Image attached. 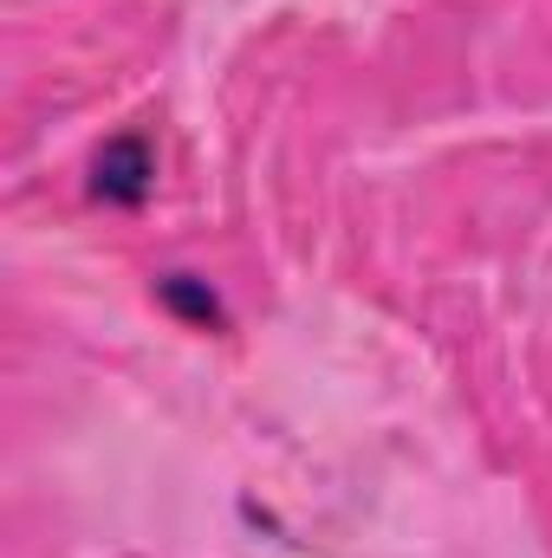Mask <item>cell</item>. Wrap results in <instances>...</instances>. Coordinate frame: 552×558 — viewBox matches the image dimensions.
<instances>
[{
	"mask_svg": "<svg viewBox=\"0 0 552 558\" xmlns=\"http://www.w3.org/2000/svg\"><path fill=\"white\" fill-rule=\"evenodd\" d=\"M85 189L105 208H143L149 189H156V149H149V137L143 131H118V137L92 156V182Z\"/></svg>",
	"mask_w": 552,
	"mask_h": 558,
	"instance_id": "cell-1",
	"label": "cell"
},
{
	"mask_svg": "<svg viewBox=\"0 0 552 558\" xmlns=\"http://www.w3.org/2000/svg\"><path fill=\"white\" fill-rule=\"evenodd\" d=\"M156 305L163 312H176L182 325H195V331H228V305H221V292L208 286V279L195 274H156Z\"/></svg>",
	"mask_w": 552,
	"mask_h": 558,
	"instance_id": "cell-2",
	"label": "cell"
}]
</instances>
